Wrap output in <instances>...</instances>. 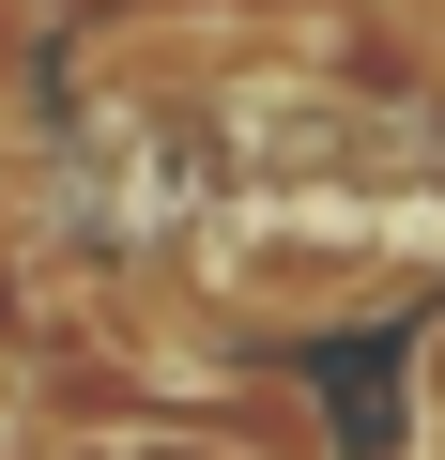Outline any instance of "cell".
Returning <instances> with one entry per match:
<instances>
[{
	"mask_svg": "<svg viewBox=\"0 0 445 460\" xmlns=\"http://www.w3.org/2000/svg\"><path fill=\"white\" fill-rule=\"evenodd\" d=\"M0 246H16V169H0Z\"/></svg>",
	"mask_w": 445,
	"mask_h": 460,
	"instance_id": "obj_4",
	"label": "cell"
},
{
	"mask_svg": "<svg viewBox=\"0 0 445 460\" xmlns=\"http://www.w3.org/2000/svg\"><path fill=\"white\" fill-rule=\"evenodd\" d=\"M16 460H231V445H215L200 414H77V429H47Z\"/></svg>",
	"mask_w": 445,
	"mask_h": 460,
	"instance_id": "obj_2",
	"label": "cell"
},
{
	"mask_svg": "<svg viewBox=\"0 0 445 460\" xmlns=\"http://www.w3.org/2000/svg\"><path fill=\"white\" fill-rule=\"evenodd\" d=\"M184 277L231 338H323V323H369L399 292V230H369V215H200Z\"/></svg>",
	"mask_w": 445,
	"mask_h": 460,
	"instance_id": "obj_1",
	"label": "cell"
},
{
	"mask_svg": "<svg viewBox=\"0 0 445 460\" xmlns=\"http://www.w3.org/2000/svg\"><path fill=\"white\" fill-rule=\"evenodd\" d=\"M399 429H414V460H445V292H430L414 338H399Z\"/></svg>",
	"mask_w": 445,
	"mask_h": 460,
	"instance_id": "obj_3",
	"label": "cell"
},
{
	"mask_svg": "<svg viewBox=\"0 0 445 460\" xmlns=\"http://www.w3.org/2000/svg\"><path fill=\"white\" fill-rule=\"evenodd\" d=\"M16 445H31V429H16V414H0V460H16Z\"/></svg>",
	"mask_w": 445,
	"mask_h": 460,
	"instance_id": "obj_5",
	"label": "cell"
}]
</instances>
